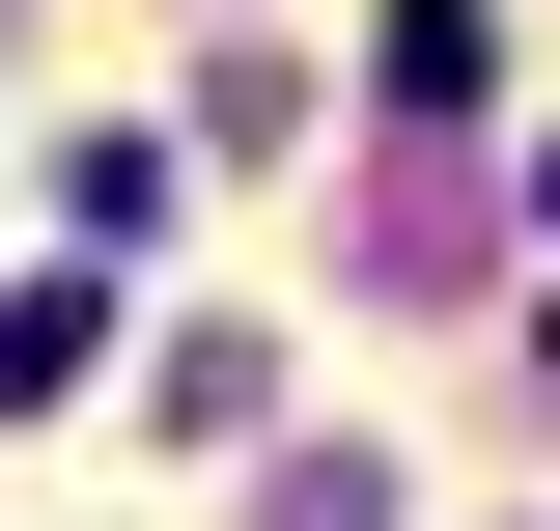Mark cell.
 Returning <instances> with one entry per match:
<instances>
[{
  "label": "cell",
  "instance_id": "1",
  "mask_svg": "<svg viewBox=\"0 0 560 531\" xmlns=\"http://www.w3.org/2000/svg\"><path fill=\"white\" fill-rule=\"evenodd\" d=\"M364 84H393V113L448 140V113H477V84H504V0H393V57H364Z\"/></svg>",
  "mask_w": 560,
  "mask_h": 531
},
{
  "label": "cell",
  "instance_id": "2",
  "mask_svg": "<svg viewBox=\"0 0 560 531\" xmlns=\"http://www.w3.org/2000/svg\"><path fill=\"white\" fill-rule=\"evenodd\" d=\"M84 364H113V308H84V280H0V420H57Z\"/></svg>",
  "mask_w": 560,
  "mask_h": 531
}]
</instances>
